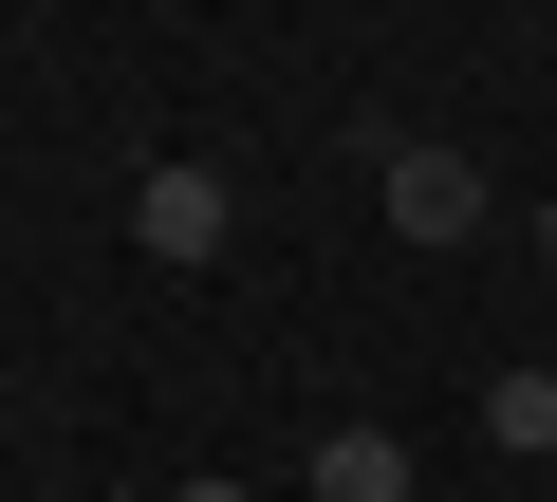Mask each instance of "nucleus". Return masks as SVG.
<instances>
[{
  "instance_id": "nucleus-1",
  "label": "nucleus",
  "mask_w": 557,
  "mask_h": 502,
  "mask_svg": "<svg viewBox=\"0 0 557 502\" xmlns=\"http://www.w3.org/2000/svg\"><path fill=\"white\" fill-rule=\"evenodd\" d=\"M372 205H391V242H428V261H446V242H483V149L391 131V149H372Z\"/></svg>"
},
{
  "instance_id": "nucleus-2",
  "label": "nucleus",
  "mask_w": 557,
  "mask_h": 502,
  "mask_svg": "<svg viewBox=\"0 0 557 502\" xmlns=\"http://www.w3.org/2000/svg\"><path fill=\"white\" fill-rule=\"evenodd\" d=\"M223 223H242V186H223V168H186V149L131 186V242H149V261H223Z\"/></svg>"
},
{
  "instance_id": "nucleus-3",
  "label": "nucleus",
  "mask_w": 557,
  "mask_h": 502,
  "mask_svg": "<svg viewBox=\"0 0 557 502\" xmlns=\"http://www.w3.org/2000/svg\"><path fill=\"white\" fill-rule=\"evenodd\" d=\"M298 483H317V502H409V446H391V428H317Z\"/></svg>"
},
{
  "instance_id": "nucleus-4",
  "label": "nucleus",
  "mask_w": 557,
  "mask_h": 502,
  "mask_svg": "<svg viewBox=\"0 0 557 502\" xmlns=\"http://www.w3.org/2000/svg\"><path fill=\"white\" fill-rule=\"evenodd\" d=\"M483 428H502V446H557V372H502V391H483Z\"/></svg>"
},
{
  "instance_id": "nucleus-5",
  "label": "nucleus",
  "mask_w": 557,
  "mask_h": 502,
  "mask_svg": "<svg viewBox=\"0 0 557 502\" xmlns=\"http://www.w3.org/2000/svg\"><path fill=\"white\" fill-rule=\"evenodd\" d=\"M186 502H260V483H223V465H205V483H186Z\"/></svg>"
},
{
  "instance_id": "nucleus-6",
  "label": "nucleus",
  "mask_w": 557,
  "mask_h": 502,
  "mask_svg": "<svg viewBox=\"0 0 557 502\" xmlns=\"http://www.w3.org/2000/svg\"><path fill=\"white\" fill-rule=\"evenodd\" d=\"M539 261H557V205H539Z\"/></svg>"
}]
</instances>
